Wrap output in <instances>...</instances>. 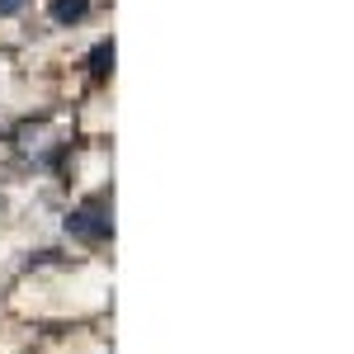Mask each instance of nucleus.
<instances>
[{"label": "nucleus", "instance_id": "nucleus-3", "mask_svg": "<svg viewBox=\"0 0 354 354\" xmlns=\"http://www.w3.org/2000/svg\"><path fill=\"white\" fill-rule=\"evenodd\" d=\"M85 66H90V76H109V66H113V38L95 43L90 57H85Z\"/></svg>", "mask_w": 354, "mask_h": 354}, {"label": "nucleus", "instance_id": "nucleus-2", "mask_svg": "<svg viewBox=\"0 0 354 354\" xmlns=\"http://www.w3.org/2000/svg\"><path fill=\"white\" fill-rule=\"evenodd\" d=\"M90 15V0H48V19L53 24H81Z\"/></svg>", "mask_w": 354, "mask_h": 354}, {"label": "nucleus", "instance_id": "nucleus-4", "mask_svg": "<svg viewBox=\"0 0 354 354\" xmlns=\"http://www.w3.org/2000/svg\"><path fill=\"white\" fill-rule=\"evenodd\" d=\"M24 5H28V0H0V19H5V15H19Z\"/></svg>", "mask_w": 354, "mask_h": 354}, {"label": "nucleus", "instance_id": "nucleus-1", "mask_svg": "<svg viewBox=\"0 0 354 354\" xmlns=\"http://www.w3.org/2000/svg\"><path fill=\"white\" fill-rule=\"evenodd\" d=\"M66 232L85 245H104L113 236V218H109V198L104 194H90L81 208H71V218H66Z\"/></svg>", "mask_w": 354, "mask_h": 354}]
</instances>
